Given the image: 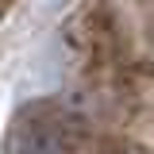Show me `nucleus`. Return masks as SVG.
<instances>
[{
	"label": "nucleus",
	"mask_w": 154,
	"mask_h": 154,
	"mask_svg": "<svg viewBox=\"0 0 154 154\" xmlns=\"http://www.w3.org/2000/svg\"><path fill=\"white\" fill-rule=\"evenodd\" d=\"M81 143V123L62 104H31L12 119L4 154H73Z\"/></svg>",
	"instance_id": "f257e3e1"
},
{
	"label": "nucleus",
	"mask_w": 154,
	"mask_h": 154,
	"mask_svg": "<svg viewBox=\"0 0 154 154\" xmlns=\"http://www.w3.org/2000/svg\"><path fill=\"white\" fill-rule=\"evenodd\" d=\"M4 16H8V0H0V19H4Z\"/></svg>",
	"instance_id": "f03ea898"
}]
</instances>
